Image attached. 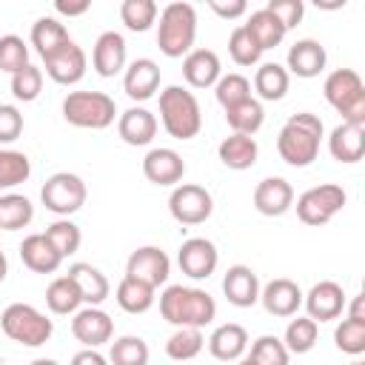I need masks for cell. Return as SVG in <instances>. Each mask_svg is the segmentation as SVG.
I'll return each mask as SVG.
<instances>
[{
  "label": "cell",
  "mask_w": 365,
  "mask_h": 365,
  "mask_svg": "<svg viewBox=\"0 0 365 365\" xmlns=\"http://www.w3.org/2000/svg\"><path fill=\"white\" fill-rule=\"evenodd\" d=\"M6 274H9V259H6V254L0 251V282L6 279Z\"/></svg>",
  "instance_id": "9f6ffc18"
},
{
  "label": "cell",
  "mask_w": 365,
  "mask_h": 365,
  "mask_svg": "<svg viewBox=\"0 0 365 365\" xmlns=\"http://www.w3.org/2000/svg\"><path fill=\"white\" fill-rule=\"evenodd\" d=\"M345 319L365 322V297H362V294H356V297L351 299V305H348V317H345Z\"/></svg>",
  "instance_id": "11a10c76"
},
{
  "label": "cell",
  "mask_w": 365,
  "mask_h": 365,
  "mask_svg": "<svg viewBox=\"0 0 365 365\" xmlns=\"http://www.w3.org/2000/svg\"><path fill=\"white\" fill-rule=\"evenodd\" d=\"M202 348H205L202 328H177V331L165 339V354H168V359H174V362L194 359Z\"/></svg>",
  "instance_id": "8d00e7d4"
},
{
  "label": "cell",
  "mask_w": 365,
  "mask_h": 365,
  "mask_svg": "<svg viewBox=\"0 0 365 365\" xmlns=\"http://www.w3.org/2000/svg\"><path fill=\"white\" fill-rule=\"evenodd\" d=\"M328 63V54H325V46L319 40H297L291 48H288V74H297V77H317Z\"/></svg>",
  "instance_id": "cb8c5ba5"
},
{
  "label": "cell",
  "mask_w": 365,
  "mask_h": 365,
  "mask_svg": "<svg viewBox=\"0 0 365 365\" xmlns=\"http://www.w3.org/2000/svg\"><path fill=\"white\" fill-rule=\"evenodd\" d=\"M117 134L128 145H148L154 140V134H157V117L143 106H131V108H125L120 114Z\"/></svg>",
  "instance_id": "d4e9b609"
},
{
  "label": "cell",
  "mask_w": 365,
  "mask_h": 365,
  "mask_svg": "<svg viewBox=\"0 0 365 365\" xmlns=\"http://www.w3.org/2000/svg\"><path fill=\"white\" fill-rule=\"evenodd\" d=\"M225 123L231 125L234 134H248V137H254V134L262 128V123H265V108H262L259 100L248 97V100H242V103L225 108Z\"/></svg>",
  "instance_id": "d6a6232c"
},
{
  "label": "cell",
  "mask_w": 365,
  "mask_h": 365,
  "mask_svg": "<svg viewBox=\"0 0 365 365\" xmlns=\"http://www.w3.org/2000/svg\"><path fill=\"white\" fill-rule=\"evenodd\" d=\"M40 91H43V68L29 63V66H23L20 71L11 74V94L17 100L31 103V100L40 97Z\"/></svg>",
  "instance_id": "bcb514c9"
},
{
  "label": "cell",
  "mask_w": 365,
  "mask_h": 365,
  "mask_svg": "<svg viewBox=\"0 0 365 365\" xmlns=\"http://www.w3.org/2000/svg\"><path fill=\"white\" fill-rule=\"evenodd\" d=\"M214 94H217V103H220L222 108L237 106V103H242V100L251 97V80H248L245 74H237V71L222 74V77L214 83Z\"/></svg>",
  "instance_id": "7bdbcfd3"
},
{
  "label": "cell",
  "mask_w": 365,
  "mask_h": 365,
  "mask_svg": "<svg viewBox=\"0 0 365 365\" xmlns=\"http://www.w3.org/2000/svg\"><path fill=\"white\" fill-rule=\"evenodd\" d=\"M160 314L174 328H205L217 317V302L202 288L168 285L160 294Z\"/></svg>",
  "instance_id": "6da1fadb"
},
{
  "label": "cell",
  "mask_w": 365,
  "mask_h": 365,
  "mask_svg": "<svg viewBox=\"0 0 365 365\" xmlns=\"http://www.w3.org/2000/svg\"><path fill=\"white\" fill-rule=\"evenodd\" d=\"M46 305H48L51 314H60V317L80 311L83 297H80V291H77V285H74V279L68 274L48 282V288H46Z\"/></svg>",
  "instance_id": "836d02e7"
},
{
  "label": "cell",
  "mask_w": 365,
  "mask_h": 365,
  "mask_svg": "<svg viewBox=\"0 0 365 365\" xmlns=\"http://www.w3.org/2000/svg\"><path fill=\"white\" fill-rule=\"evenodd\" d=\"M23 66H29V46L17 34H3L0 37V71L14 74Z\"/></svg>",
  "instance_id": "c3c4849f"
},
{
  "label": "cell",
  "mask_w": 365,
  "mask_h": 365,
  "mask_svg": "<svg viewBox=\"0 0 365 365\" xmlns=\"http://www.w3.org/2000/svg\"><path fill=\"white\" fill-rule=\"evenodd\" d=\"M317 336H319V325L311 317H297L288 322L282 334V345L288 348V354H308L317 345Z\"/></svg>",
  "instance_id": "74e56055"
},
{
  "label": "cell",
  "mask_w": 365,
  "mask_h": 365,
  "mask_svg": "<svg viewBox=\"0 0 365 365\" xmlns=\"http://www.w3.org/2000/svg\"><path fill=\"white\" fill-rule=\"evenodd\" d=\"M63 117L77 128L100 131L114 123L117 106L106 91H71L63 100Z\"/></svg>",
  "instance_id": "52a82bcc"
},
{
  "label": "cell",
  "mask_w": 365,
  "mask_h": 365,
  "mask_svg": "<svg viewBox=\"0 0 365 365\" xmlns=\"http://www.w3.org/2000/svg\"><path fill=\"white\" fill-rule=\"evenodd\" d=\"M68 277L74 279V285H77L83 302L100 308V302L108 299L111 285H108V279H106V274H103L100 268H94V265H88V262H74V265L68 268Z\"/></svg>",
  "instance_id": "83f0119b"
},
{
  "label": "cell",
  "mask_w": 365,
  "mask_h": 365,
  "mask_svg": "<svg viewBox=\"0 0 365 365\" xmlns=\"http://www.w3.org/2000/svg\"><path fill=\"white\" fill-rule=\"evenodd\" d=\"M259 302L271 317H294L302 305V291L294 279L277 277L265 288H259Z\"/></svg>",
  "instance_id": "e0dca14e"
},
{
  "label": "cell",
  "mask_w": 365,
  "mask_h": 365,
  "mask_svg": "<svg viewBox=\"0 0 365 365\" xmlns=\"http://www.w3.org/2000/svg\"><path fill=\"white\" fill-rule=\"evenodd\" d=\"M31 177V163L23 151L0 148V191H9Z\"/></svg>",
  "instance_id": "f35d334b"
},
{
  "label": "cell",
  "mask_w": 365,
  "mask_h": 365,
  "mask_svg": "<svg viewBox=\"0 0 365 365\" xmlns=\"http://www.w3.org/2000/svg\"><path fill=\"white\" fill-rule=\"evenodd\" d=\"M228 54H231V60H234L237 66H254V63H259L262 48H259L257 40L245 31V26H237V29L231 31V37H228Z\"/></svg>",
  "instance_id": "ee69618b"
},
{
  "label": "cell",
  "mask_w": 365,
  "mask_h": 365,
  "mask_svg": "<svg viewBox=\"0 0 365 365\" xmlns=\"http://www.w3.org/2000/svg\"><path fill=\"white\" fill-rule=\"evenodd\" d=\"M40 200H43L46 211H51L57 217H71L86 202V182H83V177H77L71 171H57L43 182Z\"/></svg>",
  "instance_id": "ba28073f"
},
{
  "label": "cell",
  "mask_w": 365,
  "mask_h": 365,
  "mask_svg": "<svg viewBox=\"0 0 365 365\" xmlns=\"http://www.w3.org/2000/svg\"><path fill=\"white\" fill-rule=\"evenodd\" d=\"M291 86V74L279 63H262L254 74V88L262 100H282Z\"/></svg>",
  "instance_id": "d590c367"
},
{
  "label": "cell",
  "mask_w": 365,
  "mask_h": 365,
  "mask_svg": "<svg viewBox=\"0 0 365 365\" xmlns=\"http://www.w3.org/2000/svg\"><path fill=\"white\" fill-rule=\"evenodd\" d=\"M222 294L237 308H251L259 302V277L248 265H231L222 277Z\"/></svg>",
  "instance_id": "d6986e66"
},
{
  "label": "cell",
  "mask_w": 365,
  "mask_h": 365,
  "mask_svg": "<svg viewBox=\"0 0 365 365\" xmlns=\"http://www.w3.org/2000/svg\"><path fill=\"white\" fill-rule=\"evenodd\" d=\"M157 14L160 9L154 0H123L120 6V20L128 31H148L157 23Z\"/></svg>",
  "instance_id": "60d3db41"
},
{
  "label": "cell",
  "mask_w": 365,
  "mask_h": 365,
  "mask_svg": "<svg viewBox=\"0 0 365 365\" xmlns=\"http://www.w3.org/2000/svg\"><path fill=\"white\" fill-rule=\"evenodd\" d=\"M265 9L285 26V31L294 29V26H299V20H302V14H305L302 0H268Z\"/></svg>",
  "instance_id": "681fc988"
},
{
  "label": "cell",
  "mask_w": 365,
  "mask_h": 365,
  "mask_svg": "<svg viewBox=\"0 0 365 365\" xmlns=\"http://www.w3.org/2000/svg\"><path fill=\"white\" fill-rule=\"evenodd\" d=\"M322 120L314 111H297L285 120V125L279 128L277 137V151L279 157L294 165V168H305L317 160L319 154V143H322Z\"/></svg>",
  "instance_id": "7a4b0ae2"
},
{
  "label": "cell",
  "mask_w": 365,
  "mask_h": 365,
  "mask_svg": "<svg viewBox=\"0 0 365 365\" xmlns=\"http://www.w3.org/2000/svg\"><path fill=\"white\" fill-rule=\"evenodd\" d=\"M302 302H305V311L314 322H328V319H336L342 317L345 311V291L339 282L334 279H322L317 285H311L308 294H302Z\"/></svg>",
  "instance_id": "5bb4252c"
},
{
  "label": "cell",
  "mask_w": 365,
  "mask_h": 365,
  "mask_svg": "<svg viewBox=\"0 0 365 365\" xmlns=\"http://www.w3.org/2000/svg\"><path fill=\"white\" fill-rule=\"evenodd\" d=\"M108 365H148V345L143 336L125 334L111 342Z\"/></svg>",
  "instance_id": "ab89813d"
},
{
  "label": "cell",
  "mask_w": 365,
  "mask_h": 365,
  "mask_svg": "<svg viewBox=\"0 0 365 365\" xmlns=\"http://www.w3.org/2000/svg\"><path fill=\"white\" fill-rule=\"evenodd\" d=\"M217 154H220V163H222L225 168L245 171V168H251V165L257 163L259 145H257V140L248 137V134H231V137H225V140L220 143Z\"/></svg>",
  "instance_id": "f1b7e54d"
},
{
  "label": "cell",
  "mask_w": 365,
  "mask_h": 365,
  "mask_svg": "<svg viewBox=\"0 0 365 365\" xmlns=\"http://www.w3.org/2000/svg\"><path fill=\"white\" fill-rule=\"evenodd\" d=\"M0 328H3V334L11 342L26 345V348H40L54 334V322L43 311H37L34 305H29V302H11V305H6L3 314H0Z\"/></svg>",
  "instance_id": "5b68a950"
},
{
  "label": "cell",
  "mask_w": 365,
  "mask_h": 365,
  "mask_svg": "<svg viewBox=\"0 0 365 365\" xmlns=\"http://www.w3.org/2000/svg\"><path fill=\"white\" fill-rule=\"evenodd\" d=\"M125 57H128V48H125V37L120 31H103L94 43V51H91V66L100 77H114L125 68Z\"/></svg>",
  "instance_id": "ac0fdd59"
},
{
  "label": "cell",
  "mask_w": 365,
  "mask_h": 365,
  "mask_svg": "<svg viewBox=\"0 0 365 365\" xmlns=\"http://www.w3.org/2000/svg\"><path fill=\"white\" fill-rule=\"evenodd\" d=\"M328 151L336 163H359L365 154V125L339 123L328 137Z\"/></svg>",
  "instance_id": "603a6c76"
},
{
  "label": "cell",
  "mask_w": 365,
  "mask_h": 365,
  "mask_svg": "<svg viewBox=\"0 0 365 365\" xmlns=\"http://www.w3.org/2000/svg\"><path fill=\"white\" fill-rule=\"evenodd\" d=\"M143 174L154 185H177L185 174V160L174 148H151L143 157Z\"/></svg>",
  "instance_id": "2e32d148"
},
{
  "label": "cell",
  "mask_w": 365,
  "mask_h": 365,
  "mask_svg": "<svg viewBox=\"0 0 365 365\" xmlns=\"http://www.w3.org/2000/svg\"><path fill=\"white\" fill-rule=\"evenodd\" d=\"M46 240L54 245V251L66 259V257H71V254H77V248H80V242H83V234H80V228L68 220V217H60V220H54L48 228H46Z\"/></svg>",
  "instance_id": "b9f144b4"
},
{
  "label": "cell",
  "mask_w": 365,
  "mask_h": 365,
  "mask_svg": "<svg viewBox=\"0 0 365 365\" xmlns=\"http://www.w3.org/2000/svg\"><path fill=\"white\" fill-rule=\"evenodd\" d=\"M325 100L342 114V123L365 125V83L354 68H334L322 83Z\"/></svg>",
  "instance_id": "8992f818"
},
{
  "label": "cell",
  "mask_w": 365,
  "mask_h": 365,
  "mask_svg": "<svg viewBox=\"0 0 365 365\" xmlns=\"http://www.w3.org/2000/svg\"><path fill=\"white\" fill-rule=\"evenodd\" d=\"M197 37V9L191 3L174 0L160 11L157 46L165 57H185Z\"/></svg>",
  "instance_id": "3957f363"
},
{
  "label": "cell",
  "mask_w": 365,
  "mask_h": 365,
  "mask_svg": "<svg viewBox=\"0 0 365 365\" xmlns=\"http://www.w3.org/2000/svg\"><path fill=\"white\" fill-rule=\"evenodd\" d=\"M294 205V188L282 177H265L254 188V208L265 217H282Z\"/></svg>",
  "instance_id": "44dd1931"
},
{
  "label": "cell",
  "mask_w": 365,
  "mask_h": 365,
  "mask_svg": "<svg viewBox=\"0 0 365 365\" xmlns=\"http://www.w3.org/2000/svg\"><path fill=\"white\" fill-rule=\"evenodd\" d=\"M334 342L342 354H351V356H359L365 351V322H356V319H342L336 328H334Z\"/></svg>",
  "instance_id": "7dc6e473"
},
{
  "label": "cell",
  "mask_w": 365,
  "mask_h": 365,
  "mask_svg": "<svg viewBox=\"0 0 365 365\" xmlns=\"http://www.w3.org/2000/svg\"><path fill=\"white\" fill-rule=\"evenodd\" d=\"M20 259L34 274H54L63 262V257L54 251V245L46 240V234H29L20 242Z\"/></svg>",
  "instance_id": "4316f807"
},
{
  "label": "cell",
  "mask_w": 365,
  "mask_h": 365,
  "mask_svg": "<svg viewBox=\"0 0 365 365\" xmlns=\"http://www.w3.org/2000/svg\"><path fill=\"white\" fill-rule=\"evenodd\" d=\"M54 9H57V14L80 17V14H86V11L91 9V3H88V0H57V3H54Z\"/></svg>",
  "instance_id": "f5cc1de1"
},
{
  "label": "cell",
  "mask_w": 365,
  "mask_h": 365,
  "mask_svg": "<svg viewBox=\"0 0 365 365\" xmlns=\"http://www.w3.org/2000/svg\"><path fill=\"white\" fill-rule=\"evenodd\" d=\"M257 365H288V348L282 345L279 336L274 334H262L259 339H254L251 345V354H248Z\"/></svg>",
  "instance_id": "f6af8a7d"
},
{
  "label": "cell",
  "mask_w": 365,
  "mask_h": 365,
  "mask_svg": "<svg viewBox=\"0 0 365 365\" xmlns=\"http://www.w3.org/2000/svg\"><path fill=\"white\" fill-rule=\"evenodd\" d=\"M66 43H71V37H68V29L57 17H37L31 23V46L37 48L43 60L60 51Z\"/></svg>",
  "instance_id": "f546056e"
},
{
  "label": "cell",
  "mask_w": 365,
  "mask_h": 365,
  "mask_svg": "<svg viewBox=\"0 0 365 365\" xmlns=\"http://www.w3.org/2000/svg\"><path fill=\"white\" fill-rule=\"evenodd\" d=\"M160 120L174 140H191L202 128V111L194 91L182 86H165L160 91Z\"/></svg>",
  "instance_id": "277c9868"
},
{
  "label": "cell",
  "mask_w": 365,
  "mask_h": 365,
  "mask_svg": "<svg viewBox=\"0 0 365 365\" xmlns=\"http://www.w3.org/2000/svg\"><path fill=\"white\" fill-rule=\"evenodd\" d=\"M171 274V259L160 245H140L131 251L125 262V277H134L140 282H148L151 288H160Z\"/></svg>",
  "instance_id": "8fae6325"
},
{
  "label": "cell",
  "mask_w": 365,
  "mask_h": 365,
  "mask_svg": "<svg viewBox=\"0 0 365 365\" xmlns=\"http://www.w3.org/2000/svg\"><path fill=\"white\" fill-rule=\"evenodd\" d=\"M23 134V114L11 103H0V143H14Z\"/></svg>",
  "instance_id": "f907efd6"
},
{
  "label": "cell",
  "mask_w": 365,
  "mask_h": 365,
  "mask_svg": "<svg viewBox=\"0 0 365 365\" xmlns=\"http://www.w3.org/2000/svg\"><path fill=\"white\" fill-rule=\"evenodd\" d=\"M154 291L157 288H151L148 282H140V279H134V277H123L120 282H117V291H114V297H117V305L125 311V314H145L151 305H154Z\"/></svg>",
  "instance_id": "4dcf8cb0"
},
{
  "label": "cell",
  "mask_w": 365,
  "mask_h": 365,
  "mask_svg": "<svg viewBox=\"0 0 365 365\" xmlns=\"http://www.w3.org/2000/svg\"><path fill=\"white\" fill-rule=\"evenodd\" d=\"M168 211L180 225H200L211 217L214 200H211L208 188L194 185V182H180V185H174V191L168 197Z\"/></svg>",
  "instance_id": "30bf717a"
},
{
  "label": "cell",
  "mask_w": 365,
  "mask_h": 365,
  "mask_svg": "<svg viewBox=\"0 0 365 365\" xmlns=\"http://www.w3.org/2000/svg\"><path fill=\"white\" fill-rule=\"evenodd\" d=\"M245 348H248V331L237 322L217 325L208 336V351L220 362H237L245 354Z\"/></svg>",
  "instance_id": "484cf974"
},
{
  "label": "cell",
  "mask_w": 365,
  "mask_h": 365,
  "mask_svg": "<svg viewBox=\"0 0 365 365\" xmlns=\"http://www.w3.org/2000/svg\"><path fill=\"white\" fill-rule=\"evenodd\" d=\"M43 63H46V74H48L54 83H60V86H74V83H80L83 74H86V66H88L86 51H83L74 40L66 43V46H63L60 51H54L51 57H46Z\"/></svg>",
  "instance_id": "9a60e30c"
},
{
  "label": "cell",
  "mask_w": 365,
  "mask_h": 365,
  "mask_svg": "<svg viewBox=\"0 0 365 365\" xmlns=\"http://www.w3.org/2000/svg\"><path fill=\"white\" fill-rule=\"evenodd\" d=\"M237 365H257V362H254V359H251V356H245V359H240V362H237Z\"/></svg>",
  "instance_id": "680465c9"
},
{
  "label": "cell",
  "mask_w": 365,
  "mask_h": 365,
  "mask_svg": "<svg viewBox=\"0 0 365 365\" xmlns=\"http://www.w3.org/2000/svg\"><path fill=\"white\" fill-rule=\"evenodd\" d=\"M29 365H60V362H54V359H34V362H29Z\"/></svg>",
  "instance_id": "6f0895ef"
},
{
  "label": "cell",
  "mask_w": 365,
  "mask_h": 365,
  "mask_svg": "<svg viewBox=\"0 0 365 365\" xmlns=\"http://www.w3.org/2000/svg\"><path fill=\"white\" fill-rule=\"evenodd\" d=\"M177 262H180V268H182L185 277H191V279H208L217 271L220 251L205 237H188L180 245V251H177Z\"/></svg>",
  "instance_id": "7c38bea8"
},
{
  "label": "cell",
  "mask_w": 365,
  "mask_h": 365,
  "mask_svg": "<svg viewBox=\"0 0 365 365\" xmlns=\"http://www.w3.org/2000/svg\"><path fill=\"white\" fill-rule=\"evenodd\" d=\"M345 202H348V197H345L342 185H336V182L314 185L297 197V217L305 225H325L334 214H339L345 208Z\"/></svg>",
  "instance_id": "9c48e42d"
},
{
  "label": "cell",
  "mask_w": 365,
  "mask_h": 365,
  "mask_svg": "<svg viewBox=\"0 0 365 365\" xmlns=\"http://www.w3.org/2000/svg\"><path fill=\"white\" fill-rule=\"evenodd\" d=\"M351 365H362V362H351Z\"/></svg>",
  "instance_id": "91938a15"
},
{
  "label": "cell",
  "mask_w": 365,
  "mask_h": 365,
  "mask_svg": "<svg viewBox=\"0 0 365 365\" xmlns=\"http://www.w3.org/2000/svg\"><path fill=\"white\" fill-rule=\"evenodd\" d=\"M71 334L77 342H83L86 348H100L106 342H111L114 336V319L97 308V305H88V308H80L71 319Z\"/></svg>",
  "instance_id": "4fadbf2b"
},
{
  "label": "cell",
  "mask_w": 365,
  "mask_h": 365,
  "mask_svg": "<svg viewBox=\"0 0 365 365\" xmlns=\"http://www.w3.org/2000/svg\"><path fill=\"white\" fill-rule=\"evenodd\" d=\"M34 220V205L23 194H0V231H20Z\"/></svg>",
  "instance_id": "e575fe53"
},
{
  "label": "cell",
  "mask_w": 365,
  "mask_h": 365,
  "mask_svg": "<svg viewBox=\"0 0 365 365\" xmlns=\"http://www.w3.org/2000/svg\"><path fill=\"white\" fill-rule=\"evenodd\" d=\"M208 6H211V11H214V14H220V17H225V20L242 17V14L248 11V3H245V0H231V3H222V0H211Z\"/></svg>",
  "instance_id": "816d5d0a"
},
{
  "label": "cell",
  "mask_w": 365,
  "mask_h": 365,
  "mask_svg": "<svg viewBox=\"0 0 365 365\" xmlns=\"http://www.w3.org/2000/svg\"><path fill=\"white\" fill-rule=\"evenodd\" d=\"M242 26H245V31L257 40V46H259L262 51L279 46L282 37H285V26H282L268 9H257V11H251L248 20H245Z\"/></svg>",
  "instance_id": "1f68e13d"
},
{
  "label": "cell",
  "mask_w": 365,
  "mask_h": 365,
  "mask_svg": "<svg viewBox=\"0 0 365 365\" xmlns=\"http://www.w3.org/2000/svg\"><path fill=\"white\" fill-rule=\"evenodd\" d=\"M182 77L191 88H211L222 77V66L217 51L211 48H191L182 57Z\"/></svg>",
  "instance_id": "ffe728a7"
},
{
  "label": "cell",
  "mask_w": 365,
  "mask_h": 365,
  "mask_svg": "<svg viewBox=\"0 0 365 365\" xmlns=\"http://www.w3.org/2000/svg\"><path fill=\"white\" fill-rule=\"evenodd\" d=\"M160 66L151 57H137L134 63H128L125 74H123V88L131 100H148L157 94L160 88Z\"/></svg>",
  "instance_id": "7402d4cb"
},
{
  "label": "cell",
  "mask_w": 365,
  "mask_h": 365,
  "mask_svg": "<svg viewBox=\"0 0 365 365\" xmlns=\"http://www.w3.org/2000/svg\"><path fill=\"white\" fill-rule=\"evenodd\" d=\"M71 365H108V359L97 348H83L71 356Z\"/></svg>",
  "instance_id": "db71d44e"
}]
</instances>
